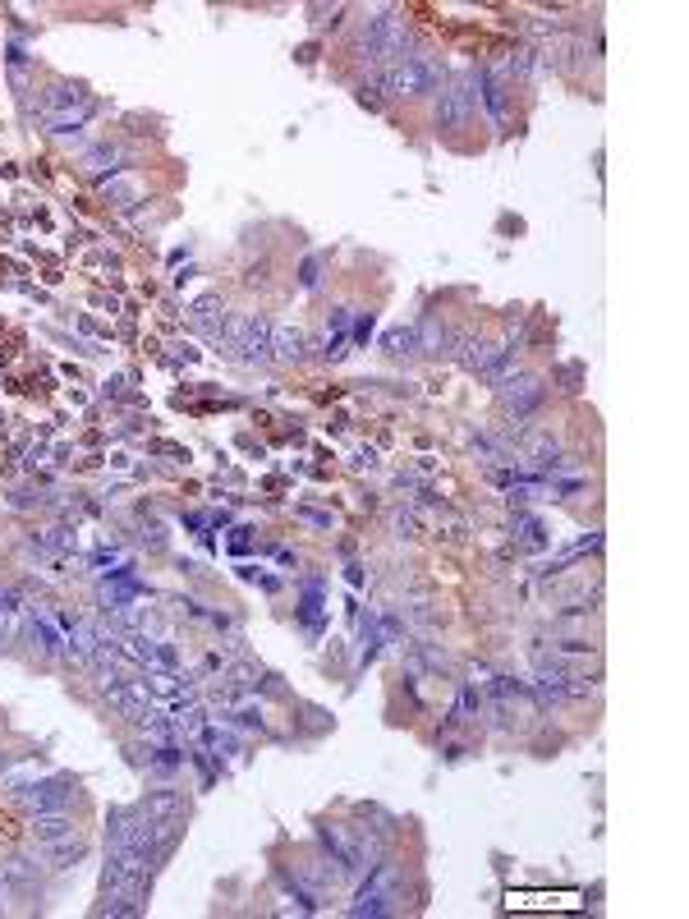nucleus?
Here are the masks:
<instances>
[{
    "label": "nucleus",
    "mask_w": 689,
    "mask_h": 919,
    "mask_svg": "<svg viewBox=\"0 0 689 919\" xmlns=\"http://www.w3.org/2000/svg\"><path fill=\"white\" fill-rule=\"evenodd\" d=\"M437 78H441V65L432 56H400L396 65L382 69L377 92H386V97H418V92H432Z\"/></svg>",
    "instance_id": "f257e3e1"
},
{
    "label": "nucleus",
    "mask_w": 689,
    "mask_h": 919,
    "mask_svg": "<svg viewBox=\"0 0 689 919\" xmlns=\"http://www.w3.org/2000/svg\"><path fill=\"white\" fill-rule=\"evenodd\" d=\"M364 42H368V51H373L377 60L396 65L400 51H405V19H400L396 10H377V15H368V24H364Z\"/></svg>",
    "instance_id": "f03ea898"
},
{
    "label": "nucleus",
    "mask_w": 689,
    "mask_h": 919,
    "mask_svg": "<svg viewBox=\"0 0 689 919\" xmlns=\"http://www.w3.org/2000/svg\"><path fill=\"white\" fill-rule=\"evenodd\" d=\"M101 695H106V704H110L115 713H125V718L139 722V727L152 718V695H148V685H143V680H115V676L106 671Z\"/></svg>",
    "instance_id": "7ed1b4c3"
},
{
    "label": "nucleus",
    "mask_w": 689,
    "mask_h": 919,
    "mask_svg": "<svg viewBox=\"0 0 689 919\" xmlns=\"http://www.w3.org/2000/svg\"><path fill=\"white\" fill-rule=\"evenodd\" d=\"M225 345H230V350H240L244 364H262V359H272V322L267 317L230 322L225 326Z\"/></svg>",
    "instance_id": "20e7f679"
},
{
    "label": "nucleus",
    "mask_w": 689,
    "mask_h": 919,
    "mask_svg": "<svg viewBox=\"0 0 689 919\" xmlns=\"http://www.w3.org/2000/svg\"><path fill=\"white\" fill-rule=\"evenodd\" d=\"M28 639L51 653V657H69V635H65V616L51 612L46 603H28Z\"/></svg>",
    "instance_id": "39448f33"
},
{
    "label": "nucleus",
    "mask_w": 689,
    "mask_h": 919,
    "mask_svg": "<svg viewBox=\"0 0 689 919\" xmlns=\"http://www.w3.org/2000/svg\"><path fill=\"white\" fill-rule=\"evenodd\" d=\"M396 883H400L396 864H377L373 878H368V883L359 887V896L350 901V914H386L391 901H396Z\"/></svg>",
    "instance_id": "423d86ee"
},
{
    "label": "nucleus",
    "mask_w": 689,
    "mask_h": 919,
    "mask_svg": "<svg viewBox=\"0 0 689 919\" xmlns=\"http://www.w3.org/2000/svg\"><path fill=\"white\" fill-rule=\"evenodd\" d=\"M69 800H74V790L60 777H46V781H33V786L19 790V804H24L28 814H65Z\"/></svg>",
    "instance_id": "0eeeda50"
},
{
    "label": "nucleus",
    "mask_w": 689,
    "mask_h": 919,
    "mask_svg": "<svg viewBox=\"0 0 689 919\" xmlns=\"http://www.w3.org/2000/svg\"><path fill=\"white\" fill-rule=\"evenodd\" d=\"M469 110H474V83L446 88L441 106H437V129H459V125L469 120Z\"/></svg>",
    "instance_id": "6e6552de"
},
{
    "label": "nucleus",
    "mask_w": 689,
    "mask_h": 919,
    "mask_svg": "<svg viewBox=\"0 0 689 919\" xmlns=\"http://www.w3.org/2000/svg\"><path fill=\"white\" fill-rule=\"evenodd\" d=\"M28 635V603L15 589H0V644H15Z\"/></svg>",
    "instance_id": "1a4fd4ad"
},
{
    "label": "nucleus",
    "mask_w": 689,
    "mask_h": 919,
    "mask_svg": "<svg viewBox=\"0 0 689 919\" xmlns=\"http://www.w3.org/2000/svg\"><path fill=\"white\" fill-rule=\"evenodd\" d=\"M501 400H506L515 414H524V409H533V405L542 400V382H538L533 373H519V377L510 373V377L501 382Z\"/></svg>",
    "instance_id": "9d476101"
},
{
    "label": "nucleus",
    "mask_w": 689,
    "mask_h": 919,
    "mask_svg": "<svg viewBox=\"0 0 689 919\" xmlns=\"http://www.w3.org/2000/svg\"><path fill=\"white\" fill-rule=\"evenodd\" d=\"M299 355H303V331H299V326H285V322H272V359L294 364Z\"/></svg>",
    "instance_id": "9b49d317"
},
{
    "label": "nucleus",
    "mask_w": 689,
    "mask_h": 919,
    "mask_svg": "<svg viewBox=\"0 0 689 919\" xmlns=\"http://www.w3.org/2000/svg\"><path fill=\"white\" fill-rule=\"evenodd\" d=\"M74 832V823L65 819V814H33V837L46 846V842H60V837H69Z\"/></svg>",
    "instance_id": "f8f14e48"
},
{
    "label": "nucleus",
    "mask_w": 689,
    "mask_h": 919,
    "mask_svg": "<svg viewBox=\"0 0 689 919\" xmlns=\"http://www.w3.org/2000/svg\"><path fill=\"white\" fill-rule=\"evenodd\" d=\"M474 88H483V101H488V110H492V120H497V125H506V88H501L492 74H478V78H474Z\"/></svg>",
    "instance_id": "ddd939ff"
},
{
    "label": "nucleus",
    "mask_w": 689,
    "mask_h": 919,
    "mask_svg": "<svg viewBox=\"0 0 689 919\" xmlns=\"http://www.w3.org/2000/svg\"><path fill=\"white\" fill-rule=\"evenodd\" d=\"M87 115H92V101H87V97H83V101H78V106H65V110H56V115H46V125H51V129H56V134H69V129H74V125H83V120H87Z\"/></svg>",
    "instance_id": "4468645a"
},
{
    "label": "nucleus",
    "mask_w": 689,
    "mask_h": 919,
    "mask_svg": "<svg viewBox=\"0 0 689 919\" xmlns=\"http://www.w3.org/2000/svg\"><path fill=\"white\" fill-rule=\"evenodd\" d=\"M221 299H202L198 308H193V326L198 331H207V336H221Z\"/></svg>",
    "instance_id": "2eb2a0df"
},
{
    "label": "nucleus",
    "mask_w": 689,
    "mask_h": 919,
    "mask_svg": "<svg viewBox=\"0 0 689 919\" xmlns=\"http://www.w3.org/2000/svg\"><path fill=\"white\" fill-rule=\"evenodd\" d=\"M120 161H125L120 148H101V152L87 157V170H92V175H106V170H120Z\"/></svg>",
    "instance_id": "dca6fc26"
},
{
    "label": "nucleus",
    "mask_w": 689,
    "mask_h": 919,
    "mask_svg": "<svg viewBox=\"0 0 689 919\" xmlns=\"http://www.w3.org/2000/svg\"><path fill=\"white\" fill-rule=\"evenodd\" d=\"M414 340H418V331H409V326H396V331H386V355H409L414 350Z\"/></svg>",
    "instance_id": "f3484780"
},
{
    "label": "nucleus",
    "mask_w": 689,
    "mask_h": 919,
    "mask_svg": "<svg viewBox=\"0 0 689 919\" xmlns=\"http://www.w3.org/2000/svg\"><path fill=\"white\" fill-rule=\"evenodd\" d=\"M303 621L317 630L322 625V598H317V589H308V598H303Z\"/></svg>",
    "instance_id": "a211bd4d"
},
{
    "label": "nucleus",
    "mask_w": 689,
    "mask_h": 919,
    "mask_svg": "<svg viewBox=\"0 0 689 919\" xmlns=\"http://www.w3.org/2000/svg\"><path fill=\"white\" fill-rule=\"evenodd\" d=\"M235 722H240V727H262V713H258L253 704H240V708H235Z\"/></svg>",
    "instance_id": "6ab92c4d"
},
{
    "label": "nucleus",
    "mask_w": 689,
    "mask_h": 919,
    "mask_svg": "<svg viewBox=\"0 0 689 919\" xmlns=\"http://www.w3.org/2000/svg\"><path fill=\"white\" fill-rule=\"evenodd\" d=\"M524 542H529V547H542V524H538V520H524Z\"/></svg>",
    "instance_id": "aec40b11"
},
{
    "label": "nucleus",
    "mask_w": 689,
    "mask_h": 919,
    "mask_svg": "<svg viewBox=\"0 0 689 919\" xmlns=\"http://www.w3.org/2000/svg\"><path fill=\"white\" fill-rule=\"evenodd\" d=\"M0 910H5V905H0Z\"/></svg>",
    "instance_id": "412c9836"
}]
</instances>
